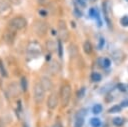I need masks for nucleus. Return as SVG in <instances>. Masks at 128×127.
Listing matches in <instances>:
<instances>
[{
  "label": "nucleus",
  "mask_w": 128,
  "mask_h": 127,
  "mask_svg": "<svg viewBox=\"0 0 128 127\" xmlns=\"http://www.w3.org/2000/svg\"><path fill=\"white\" fill-rule=\"evenodd\" d=\"M39 13H40L42 16H46V14H47V13H46L45 11H43V10H40V11H39Z\"/></svg>",
  "instance_id": "33"
},
{
  "label": "nucleus",
  "mask_w": 128,
  "mask_h": 127,
  "mask_svg": "<svg viewBox=\"0 0 128 127\" xmlns=\"http://www.w3.org/2000/svg\"><path fill=\"white\" fill-rule=\"evenodd\" d=\"M9 2H11L12 4H15V5H19L21 3V0H8Z\"/></svg>",
  "instance_id": "30"
},
{
  "label": "nucleus",
  "mask_w": 128,
  "mask_h": 127,
  "mask_svg": "<svg viewBox=\"0 0 128 127\" xmlns=\"http://www.w3.org/2000/svg\"><path fill=\"white\" fill-rule=\"evenodd\" d=\"M58 27H59V35H60L61 40L66 41V40L68 39V35H69V34H68V30H67L65 21L60 20V21H59V24H58Z\"/></svg>",
  "instance_id": "6"
},
{
  "label": "nucleus",
  "mask_w": 128,
  "mask_h": 127,
  "mask_svg": "<svg viewBox=\"0 0 128 127\" xmlns=\"http://www.w3.org/2000/svg\"><path fill=\"white\" fill-rule=\"evenodd\" d=\"M78 3H80L82 6H85V3H84V2H82V0H78Z\"/></svg>",
  "instance_id": "34"
},
{
  "label": "nucleus",
  "mask_w": 128,
  "mask_h": 127,
  "mask_svg": "<svg viewBox=\"0 0 128 127\" xmlns=\"http://www.w3.org/2000/svg\"><path fill=\"white\" fill-rule=\"evenodd\" d=\"M70 97H71V87L68 84H65L61 87V91H60V98L63 106H66L69 103Z\"/></svg>",
  "instance_id": "3"
},
{
  "label": "nucleus",
  "mask_w": 128,
  "mask_h": 127,
  "mask_svg": "<svg viewBox=\"0 0 128 127\" xmlns=\"http://www.w3.org/2000/svg\"><path fill=\"white\" fill-rule=\"evenodd\" d=\"M16 30H13L10 28V30H7L6 32H4L3 34V40L5 41V43L7 44H12L14 42V39H15V35H16Z\"/></svg>",
  "instance_id": "7"
},
{
  "label": "nucleus",
  "mask_w": 128,
  "mask_h": 127,
  "mask_svg": "<svg viewBox=\"0 0 128 127\" xmlns=\"http://www.w3.org/2000/svg\"><path fill=\"white\" fill-rule=\"evenodd\" d=\"M21 87H22V90L23 91H26L27 90V79L25 77H22L21 78Z\"/></svg>",
  "instance_id": "23"
},
{
  "label": "nucleus",
  "mask_w": 128,
  "mask_h": 127,
  "mask_svg": "<svg viewBox=\"0 0 128 127\" xmlns=\"http://www.w3.org/2000/svg\"><path fill=\"white\" fill-rule=\"evenodd\" d=\"M118 87H119V90H120V91H122V92H124V91L126 90L125 85H124V84H122V83H119V84H118Z\"/></svg>",
  "instance_id": "29"
},
{
  "label": "nucleus",
  "mask_w": 128,
  "mask_h": 127,
  "mask_svg": "<svg viewBox=\"0 0 128 127\" xmlns=\"http://www.w3.org/2000/svg\"><path fill=\"white\" fill-rule=\"evenodd\" d=\"M37 1H38V2H40V3H42V2L44 1V0H37Z\"/></svg>",
  "instance_id": "36"
},
{
  "label": "nucleus",
  "mask_w": 128,
  "mask_h": 127,
  "mask_svg": "<svg viewBox=\"0 0 128 127\" xmlns=\"http://www.w3.org/2000/svg\"><path fill=\"white\" fill-rule=\"evenodd\" d=\"M44 96H45V90L42 87V85L40 83L35 84L34 86V100L37 104L41 103L44 100Z\"/></svg>",
  "instance_id": "4"
},
{
  "label": "nucleus",
  "mask_w": 128,
  "mask_h": 127,
  "mask_svg": "<svg viewBox=\"0 0 128 127\" xmlns=\"http://www.w3.org/2000/svg\"><path fill=\"white\" fill-rule=\"evenodd\" d=\"M47 28H48L47 24H46L45 22H43V21H36V22L34 23V25H33V30H34V32H35L37 35H40V36H42V35H44V34L46 33Z\"/></svg>",
  "instance_id": "5"
},
{
  "label": "nucleus",
  "mask_w": 128,
  "mask_h": 127,
  "mask_svg": "<svg viewBox=\"0 0 128 127\" xmlns=\"http://www.w3.org/2000/svg\"><path fill=\"white\" fill-rule=\"evenodd\" d=\"M112 58L115 61V63L120 64L123 62V60L125 59V53L122 50H116L112 53Z\"/></svg>",
  "instance_id": "8"
},
{
  "label": "nucleus",
  "mask_w": 128,
  "mask_h": 127,
  "mask_svg": "<svg viewBox=\"0 0 128 127\" xmlns=\"http://www.w3.org/2000/svg\"><path fill=\"white\" fill-rule=\"evenodd\" d=\"M104 44H105V39H104L103 37H101V38H100V40H99L98 49H102V48H103V46H104Z\"/></svg>",
  "instance_id": "26"
},
{
  "label": "nucleus",
  "mask_w": 128,
  "mask_h": 127,
  "mask_svg": "<svg viewBox=\"0 0 128 127\" xmlns=\"http://www.w3.org/2000/svg\"><path fill=\"white\" fill-rule=\"evenodd\" d=\"M91 78H92V81H94V82H99L100 80H101V75L99 74V73H93L92 74V76H91Z\"/></svg>",
  "instance_id": "21"
},
{
  "label": "nucleus",
  "mask_w": 128,
  "mask_h": 127,
  "mask_svg": "<svg viewBox=\"0 0 128 127\" xmlns=\"http://www.w3.org/2000/svg\"><path fill=\"white\" fill-rule=\"evenodd\" d=\"M0 73L3 77H7V72L5 70V67H4V64L2 62V60L0 59Z\"/></svg>",
  "instance_id": "19"
},
{
  "label": "nucleus",
  "mask_w": 128,
  "mask_h": 127,
  "mask_svg": "<svg viewBox=\"0 0 128 127\" xmlns=\"http://www.w3.org/2000/svg\"><path fill=\"white\" fill-rule=\"evenodd\" d=\"M84 93H85V88L84 87H82L81 89H80V91H78V97H83L84 96Z\"/></svg>",
  "instance_id": "28"
},
{
  "label": "nucleus",
  "mask_w": 128,
  "mask_h": 127,
  "mask_svg": "<svg viewBox=\"0 0 128 127\" xmlns=\"http://www.w3.org/2000/svg\"><path fill=\"white\" fill-rule=\"evenodd\" d=\"M58 55H59V57L63 56V47H62V43L60 40L58 41Z\"/></svg>",
  "instance_id": "24"
},
{
  "label": "nucleus",
  "mask_w": 128,
  "mask_h": 127,
  "mask_svg": "<svg viewBox=\"0 0 128 127\" xmlns=\"http://www.w3.org/2000/svg\"><path fill=\"white\" fill-rule=\"evenodd\" d=\"M47 48H48L50 51H52V50L55 48V43H54L52 40H49V41L47 42Z\"/></svg>",
  "instance_id": "25"
},
{
  "label": "nucleus",
  "mask_w": 128,
  "mask_h": 127,
  "mask_svg": "<svg viewBox=\"0 0 128 127\" xmlns=\"http://www.w3.org/2000/svg\"><path fill=\"white\" fill-rule=\"evenodd\" d=\"M50 70H51L52 72H57V71L59 70V65H58V63H57V62L51 63V64H50Z\"/></svg>",
  "instance_id": "20"
},
{
  "label": "nucleus",
  "mask_w": 128,
  "mask_h": 127,
  "mask_svg": "<svg viewBox=\"0 0 128 127\" xmlns=\"http://www.w3.org/2000/svg\"><path fill=\"white\" fill-rule=\"evenodd\" d=\"M8 9H10V6L9 4L6 2V1H1L0 2V13H2L3 11H7Z\"/></svg>",
  "instance_id": "15"
},
{
  "label": "nucleus",
  "mask_w": 128,
  "mask_h": 127,
  "mask_svg": "<svg viewBox=\"0 0 128 127\" xmlns=\"http://www.w3.org/2000/svg\"><path fill=\"white\" fill-rule=\"evenodd\" d=\"M90 124H91L92 127H100L101 122H100V120L98 118H92L90 120Z\"/></svg>",
  "instance_id": "17"
},
{
  "label": "nucleus",
  "mask_w": 128,
  "mask_h": 127,
  "mask_svg": "<svg viewBox=\"0 0 128 127\" xmlns=\"http://www.w3.org/2000/svg\"><path fill=\"white\" fill-rule=\"evenodd\" d=\"M112 123H113L115 126L120 127V126H122V125L124 124V120H123L122 118H120V117H115V118H113Z\"/></svg>",
  "instance_id": "13"
},
{
  "label": "nucleus",
  "mask_w": 128,
  "mask_h": 127,
  "mask_svg": "<svg viewBox=\"0 0 128 127\" xmlns=\"http://www.w3.org/2000/svg\"><path fill=\"white\" fill-rule=\"evenodd\" d=\"M40 84L42 85V87L44 88V90H50L52 88V82L49 78L47 77H42L41 78V81H40Z\"/></svg>",
  "instance_id": "10"
},
{
  "label": "nucleus",
  "mask_w": 128,
  "mask_h": 127,
  "mask_svg": "<svg viewBox=\"0 0 128 127\" xmlns=\"http://www.w3.org/2000/svg\"><path fill=\"white\" fill-rule=\"evenodd\" d=\"M27 25V21L23 17H14L9 21V27L13 30L24 29Z\"/></svg>",
  "instance_id": "1"
},
{
  "label": "nucleus",
  "mask_w": 128,
  "mask_h": 127,
  "mask_svg": "<svg viewBox=\"0 0 128 127\" xmlns=\"http://www.w3.org/2000/svg\"><path fill=\"white\" fill-rule=\"evenodd\" d=\"M84 124V117H76L74 127H82Z\"/></svg>",
  "instance_id": "16"
},
{
  "label": "nucleus",
  "mask_w": 128,
  "mask_h": 127,
  "mask_svg": "<svg viewBox=\"0 0 128 127\" xmlns=\"http://www.w3.org/2000/svg\"><path fill=\"white\" fill-rule=\"evenodd\" d=\"M120 23H121L122 26L127 27V26H128V16H127V15L123 16V17L120 19Z\"/></svg>",
  "instance_id": "22"
},
{
  "label": "nucleus",
  "mask_w": 128,
  "mask_h": 127,
  "mask_svg": "<svg viewBox=\"0 0 128 127\" xmlns=\"http://www.w3.org/2000/svg\"><path fill=\"white\" fill-rule=\"evenodd\" d=\"M92 111H93L94 114H99L102 111V106L100 104H95L92 108Z\"/></svg>",
  "instance_id": "18"
},
{
  "label": "nucleus",
  "mask_w": 128,
  "mask_h": 127,
  "mask_svg": "<svg viewBox=\"0 0 128 127\" xmlns=\"http://www.w3.org/2000/svg\"><path fill=\"white\" fill-rule=\"evenodd\" d=\"M98 61L101 62V63H100V66H101V67H104V68L109 67L110 64H111V61H110V59H108V58H101V59H99Z\"/></svg>",
  "instance_id": "11"
},
{
  "label": "nucleus",
  "mask_w": 128,
  "mask_h": 127,
  "mask_svg": "<svg viewBox=\"0 0 128 127\" xmlns=\"http://www.w3.org/2000/svg\"><path fill=\"white\" fill-rule=\"evenodd\" d=\"M58 104V96L56 93H52L50 94L48 101H47V106L49 109H55L56 106Z\"/></svg>",
  "instance_id": "9"
},
{
  "label": "nucleus",
  "mask_w": 128,
  "mask_h": 127,
  "mask_svg": "<svg viewBox=\"0 0 128 127\" xmlns=\"http://www.w3.org/2000/svg\"><path fill=\"white\" fill-rule=\"evenodd\" d=\"M42 53V47L37 42H31L27 46V54L29 57H38Z\"/></svg>",
  "instance_id": "2"
},
{
  "label": "nucleus",
  "mask_w": 128,
  "mask_h": 127,
  "mask_svg": "<svg viewBox=\"0 0 128 127\" xmlns=\"http://www.w3.org/2000/svg\"><path fill=\"white\" fill-rule=\"evenodd\" d=\"M75 14H76V17H81V15H82V13L77 10V8L75 9Z\"/></svg>",
  "instance_id": "32"
},
{
  "label": "nucleus",
  "mask_w": 128,
  "mask_h": 127,
  "mask_svg": "<svg viewBox=\"0 0 128 127\" xmlns=\"http://www.w3.org/2000/svg\"><path fill=\"white\" fill-rule=\"evenodd\" d=\"M120 105H121L122 107H128V100H124V101H122Z\"/></svg>",
  "instance_id": "31"
},
{
  "label": "nucleus",
  "mask_w": 128,
  "mask_h": 127,
  "mask_svg": "<svg viewBox=\"0 0 128 127\" xmlns=\"http://www.w3.org/2000/svg\"><path fill=\"white\" fill-rule=\"evenodd\" d=\"M85 114H86V110L85 109H81L80 111H78L76 117H85Z\"/></svg>",
  "instance_id": "27"
},
{
  "label": "nucleus",
  "mask_w": 128,
  "mask_h": 127,
  "mask_svg": "<svg viewBox=\"0 0 128 127\" xmlns=\"http://www.w3.org/2000/svg\"><path fill=\"white\" fill-rule=\"evenodd\" d=\"M0 127H4V125L2 124V120L0 119Z\"/></svg>",
  "instance_id": "35"
},
{
  "label": "nucleus",
  "mask_w": 128,
  "mask_h": 127,
  "mask_svg": "<svg viewBox=\"0 0 128 127\" xmlns=\"http://www.w3.org/2000/svg\"><path fill=\"white\" fill-rule=\"evenodd\" d=\"M121 109H122L121 105H114V106H112L111 108L108 109V112L109 113H119L121 111Z\"/></svg>",
  "instance_id": "14"
},
{
  "label": "nucleus",
  "mask_w": 128,
  "mask_h": 127,
  "mask_svg": "<svg viewBox=\"0 0 128 127\" xmlns=\"http://www.w3.org/2000/svg\"><path fill=\"white\" fill-rule=\"evenodd\" d=\"M83 48H84L85 53L90 54V53L92 52V45H91L90 41H85V42H84V45H83Z\"/></svg>",
  "instance_id": "12"
}]
</instances>
